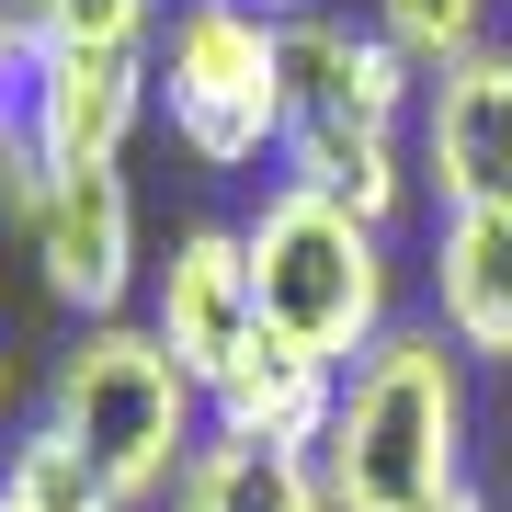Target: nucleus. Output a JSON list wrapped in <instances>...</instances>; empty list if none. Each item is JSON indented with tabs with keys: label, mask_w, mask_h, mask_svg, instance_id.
<instances>
[{
	"label": "nucleus",
	"mask_w": 512,
	"mask_h": 512,
	"mask_svg": "<svg viewBox=\"0 0 512 512\" xmlns=\"http://www.w3.org/2000/svg\"><path fill=\"white\" fill-rule=\"evenodd\" d=\"M478 365L444 342L433 319L376 330L342 365V399H330L319 433V478L330 512H456L478 501Z\"/></svg>",
	"instance_id": "obj_1"
},
{
	"label": "nucleus",
	"mask_w": 512,
	"mask_h": 512,
	"mask_svg": "<svg viewBox=\"0 0 512 512\" xmlns=\"http://www.w3.org/2000/svg\"><path fill=\"white\" fill-rule=\"evenodd\" d=\"M410 126H421V69L376 23H353V12H296L285 23V160H274L285 183L342 194L353 217L399 228L410 194H421Z\"/></svg>",
	"instance_id": "obj_2"
},
{
	"label": "nucleus",
	"mask_w": 512,
	"mask_h": 512,
	"mask_svg": "<svg viewBox=\"0 0 512 512\" xmlns=\"http://www.w3.org/2000/svg\"><path fill=\"white\" fill-rule=\"evenodd\" d=\"M239 251H251V296H262V330L319 365H353L376 330H399V228L353 217L342 194H308V183H262V205L239 217Z\"/></svg>",
	"instance_id": "obj_3"
},
{
	"label": "nucleus",
	"mask_w": 512,
	"mask_h": 512,
	"mask_svg": "<svg viewBox=\"0 0 512 512\" xmlns=\"http://www.w3.org/2000/svg\"><path fill=\"white\" fill-rule=\"evenodd\" d=\"M46 421L80 444V467L126 512H160L205 444V387L171 365V342L148 319H92L46 365Z\"/></svg>",
	"instance_id": "obj_4"
},
{
	"label": "nucleus",
	"mask_w": 512,
	"mask_h": 512,
	"mask_svg": "<svg viewBox=\"0 0 512 512\" xmlns=\"http://www.w3.org/2000/svg\"><path fill=\"white\" fill-rule=\"evenodd\" d=\"M148 103L194 171L285 160V23L251 0H171L148 35Z\"/></svg>",
	"instance_id": "obj_5"
},
{
	"label": "nucleus",
	"mask_w": 512,
	"mask_h": 512,
	"mask_svg": "<svg viewBox=\"0 0 512 512\" xmlns=\"http://www.w3.org/2000/svg\"><path fill=\"white\" fill-rule=\"evenodd\" d=\"M35 274L80 330L92 319H137L148 296V239H137V183L126 171H46V194L23 205Z\"/></svg>",
	"instance_id": "obj_6"
},
{
	"label": "nucleus",
	"mask_w": 512,
	"mask_h": 512,
	"mask_svg": "<svg viewBox=\"0 0 512 512\" xmlns=\"http://www.w3.org/2000/svg\"><path fill=\"white\" fill-rule=\"evenodd\" d=\"M137 319L171 342V365H183L194 387H217L239 353L262 342V296H251V251H239V217H194V228H171V251L148 262Z\"/></svg>",
	"instance_id": "obj_7"
},
{
	"label": "nucleus",
	"mask_w": 512,
	"mask_h": 512,
	"mask_svg": "<svg viewBox=\"0 0 512 512\" xmlns=\"http://www.w3.org/2000/svg\"><path fill=\"white\" fill-rule=\"evenodd\" d=\"M410 160H421V194H433V217L512 205V46H478V57H456V69L421 80Z\"/></svg>",
	"instance_id": "obj_8"
},
{
	"label": "nucleus",
	"mask_w": 512,
	"mask_h": 512,
	"mask_svg": "<svg viewBox=\"0 0 512 512\" xmlns=\"http://www.w3.org/2000/svg\"><path fill=\"white\" fill-rule=\"evenodd\" d=\"M148 46H46V80H35V148L46 171H126V148L148 126Z\"/></svg>",
	"instance_id": "obj_9"
},
{
	"label": "nucleus",
	"mask_w": 512,
	"mask_h": 512,
	"mask_svg": "<svg viewBox=\"0 0 512 512\" xmlns=\"http://www.w3.org/2000/svg\"><path fill=\"white\" fill-rule=\"evenodd\" d=\"M421 296H433L421 319L467 365H512V205L433 217V239H421Z\"/></svg>",
	"instance_id": "obj_10"
},
{
	"label": "nucleus",
	"mask_w": 512,
	"mask_h": 512,
	"mask_svg": "<svg viewBox=\"0 0 512 512\" xmlns=\"http://www.w3.org/2000/svg\"><path fill=\"white\" fill-rule=\"evenodd\" d=\"M330 399H342V365H319V353H296L262 330L239 365L205 387V433H239V444H296V456H319L330 433Z\"/></svg>",
	"instance_id": "obj_11"
},
{
	"label": "nucleus",
	"mask_w": 512,
	"mask_h": 512,
	"mask_svg": "<svg viewBox=\"0 0 512 512\" xmlns=\"http://www.w3.org/2000/svg\"><path fill=\"white\" fill-rule=\"evenodd\" d=\"M160 512H330V478L319 456H296V444H239V433H205L183 490Z\"/></svg>",
	"instance_id": "obj_12"
},
{
	"label": "nucleus",
	"mask_w": 512,
	"mask_h": 512,
	"mask_svg": "<svg viewBox=\"0 0 512 512\" xmlns=\"http://www.w3.org/2000/svg\"><path fill=\"white\" fill-rule=\"evenodd\" d=\"M46 23L23 0H0V217L23 228V205L46 194V148H35V80H46Z\"/></svg>",
	"instance_id": "obj_13"
},
{
	"label": "nucleus",
	"mask_w": 512,
	"mask_h": 512,
	"mask_svg": "<svg viewBox=\"0 0 512 512\" xmlns=\"http://www.w3.org/2000/svg\"><path fill=\"white\" fill-rule=\"evenodd\" d=\"M0 512H126V501L80 467V444L57 433V421H23V433L0 444Z\"/></svg>",
	"instance_id": "obj_14"
},
{
	"label": "nucleus",
	"mask_w": 512,
	"mask_h": 512,
	"mask_svg": "<svg viewBox=\"0 0 512 512\" xmlns=\"http://www.w3.org/2000/svg\"><path fill=\"white\" fill-rule=\"evenodd\" d=\"M365 23H376V35H387V46L410 57L421 80L490 46V0H365Z\"/></svg>",
	"instance_id": "obj_15"
},
{
	"label": "nucleus",
	"mask_w": 512,
	"mask_h": 512,
	"mask_svg": "<svg viewBox=\"0 0 512 512\" xmlns=\"http://www.w3.org/2000/svg\"><path fill=\"white\" fill-rule=\"evenodd\" d=\"M23 12H35L46 35H69V46H148L171 0H23Z\"/></svg>",
	"instance_id": "obj_16"
},
{
	"label": "nucleus",
	"mask_w": 512,
	"mask_h": 512,
	"mask_svg": "<svg viewBox=\"0 0 512 512\" xmlns=\"http://www.w3.org/2000/svg\"><path fill=\"white\" fill-rule=\"evenodd\" d=\"M251 12H274V23H296V12H319V0H251Z\"/></svg>",
	"instance_id": "obj_17"
},
{
	"label": "nucleus",
	"mask_w": 512,
	"mask_h": 512,
	"mask_svg": "<svg viewBox=\"0 0 512 512\" xmlns=\"http://www.w3.org/2000/svg\"><path fill=\"white\" fill-rule=\"evenodd\" d=\"M0 387H12V353H0Z\"/></svg>",
	"instance_id": "obj_18"
},
{
	"label": "nucleus",
	"mask_w": 512,
	"mask_h": 512,
	"mask_svg": "<svg viewBox=\"0 0 512 512\" xmlns=\"http://www.w3.org/2000/svg\"><path fill=\"white\" fill-rule=\"evenodd\" d=\"M456 512H490V501H456Z\"/></svg>",
	"instance_id": "obj_19"
}]
</instances>
